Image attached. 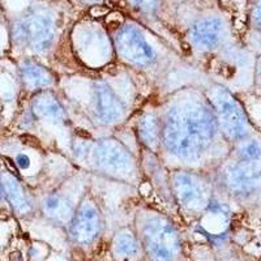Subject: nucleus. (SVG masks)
Instances as JSON below:
<instances>
[{"mask_svg": "<svg viewBox=\"0 0 261 261\" xmlns=\"http://www.w3.org/2000/svg\"><path fill=\"white\" fill-rule=\"evenodd\" d=\"M217 120L226 135L232 140H243L249 132V123L241 103L223 88L213 93Z\"/></svg>", "mask_w": 261, "mask_h": 261, "instance_id": "obj_2", "label": "nucleus"}, {"mask_svg": "<svg viewBox=\"0 0 261 261\" xmlns=\"http://www.w3.org/2000/svg\"><path fill=\"white\" fill-rule=\"evenodd\" d=\"M33 109H34V113L37 115L46 119L48 122L59 123L65 118V113L59 102L47 94L37 97L33 102Z\"/></svg>", "mask_w": 261, "mask_h": 261, "instance_id": "obj_12", "label": "nucleus"}, {"mask_svg": "<svg viewBox=\"0 0 261 261\" xmlns=\"http://www.w3.org/2000/svg\"><path fill=\"white\" fill-rule=\"evenodd\" d=\"M225 27L221 18L206 17L197 21L190 30V39L193 45L202 50H211L220 45Z\"/></svg>", "mask_w": 261, "mask_h": 261, "instance_id": "obj_9", "label": "nucleus"}, {"mask_svg": "<svg viewBox=\"0 0 261 261\" xmlns=\"http://www.w3.org/2000/svg\"><path fill=\"white\" fill-rule=\"evenodd\" d=\"M22 140H27V141H24V143L25 144H29V145H32V146H38L39 145L38 140H37L36 137L25 136V137H22Z\"/></svg>", "mask_w": 261, "mask_h": 261, "instance_id": "obj_22", "label": "nucleus"}, {"mask_svg": "<svg viewBox=\"0 0 261 261\" xmlns=\"http://www.w3.org/2000/svg\"><path fill=\"white\" fill-rule=\"evenodd\" d=\"M99 231V214L93 204L81 206L72 225V235L76 242L81 244H89L94 241Z\"/></svg>", "mask_w": 261, "mask_h": 261, "instance_id": "obj_10", "label": "nucleus"}, {"mask_svg": "<svg viewBox=\"0 0 261 261\" xmlns=\"http://www.w3.org/2000/svg\"><path fill=\"white\" fill-rule=\"evenodd\" d=\"M88 3H95V2H99V0H85Z\"/></svg>", "mask_w": 261, "mask_h": 261, "instance_id": "obj_25", "label": "nucleus"}, {"mask_svg": "<svg viewBox=\"0 0 261 261\" xmlns=\"http://www.w3.org/2000/svg\"><path fill=\"white\" fill-rule=\"evenodd\" d=\"M116 46L120 55L135 64L145 65L154 60V50L136 27L123 28L116 36Z\"/></svg>", "mask_w": 261, "mask_h": 261, "instance_id": "obj_4", "label": "nucleus"}, {"mask_svg": "<svg viewBox=\"0 0 261 261\" xmlns=\"http://www.w3.org/2000/svg\"><path fill=\"white\" fill-rule=\"evenodd\" d=\"M16 163L21 169L25 170L30 166V158L27 154H18L17 158H16Z\"/></svg>", "mask_w": 261, "mask_h": 261, "instance_id": "obj_20", "label": "nucleus"}, {"mask_svg": "<svg viewBox=\"0 0 261 261\" xmlns=\"http://www.w3.org/2000/svg\"><path fill=\"white\" fill-rule=\"evenodd\" d=\"M139 132L144 143L149 146H155L160 141V125L154 115L146 114L139 123Z\"/></svg>", "mask_w": 261, "mask_h": 261, "instance_id": "obj_15", "label": "nucleus"}, {"mask_svg": "<svg viewBox=\"0 0 261 261\" xmlns=\"http://www.w3.org/2000/svg\"><path fill=\"white\" fill-rule=\"evenodd\" d=\"M115 255L120 258H132L139 255L140 247L135 237L128 232H122L115 238L114 242Z\"/></svg>", "mask_w": 261, "mask_h": 261, "instance_id": "obj_16", "label": "nucleus"}, {"mask_svg": "<svg viewBox=\"0 0 261 261\" xmlns=\"http://www.w3.org/2000/svg\"><path fill=\"white\" fill-rule=\"evenodd\" d=\"M21 72H22V79H24L27 86L32 89L46 88V86L51 85L54 81L53 74L37 63L25 62L21 67Z\"/></svg>", "mask_w": 261, "mask_h": 261, "instance_id": "obj_13", "label": "nucleus"}, {"mask_svg": "<svg viewBox=\"0 0 261 261\" xmlns=\"http://www.w3.org/2000/svg\"><path fill=\"white\" fill-rule=\"evenodd\" d=\"M145 244L153 261H175L179 252V239L175 230L162 218H150L146 222Z\"/></svg>", "mask_w": 261, "mask_h": 261, "instance_id": "obj_3", "label": "nucleus"}, {"mask_svg": "<svg viewBox=\"0 0 261 261\" xmlns=\"http://www.w3.org/2000/svg\"><path fill=\"white\" fill-rule=\"evenodd\" d=\"M6 197V190H4L3 179L0 178V200H3Z\"/></svg>", "mask_w": 261, "mask_h": 261, "instance_id": "obj_23", "label": "nucleus"}, {"mask_svg": "<svg viewBox=\"0 0 261 261\" xmlns=\"http://www.w3.org/2000/svg\"><path fill=\"white\" fill-rule=\"evenodd\" d=\"M27 42L37 53H46L51 47L55 37L54 20L46 11H39L30 16L27 21L21 22Z\"/></svg>", "mask_w": 261, "mask_h": 261, "instance_id": "obj_6", "label": "nucleus"}, {"mask_svg": "<svg viewBox=\"0 0 261 261\" xmlns=\"http://www.w3.org/2000/svg\"><path fill=\"white\" fill-rule=\"evenodd\" d=\"M228 187L239 195H252L261 191V165L258 162L242 161L227 169Z\"/></svg>", "mask_w": 261, "mask_h": 261, "instance_id": "obj_5", "label": "nucleus"}, {"mask_svg": "<svg viewBox=\"0 0 261 261\" xmlns=\"http://www.w3.org/2000/svg\"><path fill=\"white\" fill-rule=\"evenodd\" d=\"M174 191L179 201L188 209H201L206 201L204 186L187 172H179L174 178Z\"/></svg>", "mask_w": 261, "mask_h": 261, "instance_id": "obj_8", "label": "nucleus"}, {"mask_svg": "<svg viewBox=\"0 0 261 261\" xmlns=\"http://www.w3.org/2000/svg\"><path fill=\"white\" fill-rule=\"evenodd\" d=\"M251 17H252L253 24H255L256 27L261 28V0H253Z\"/></svg>", "mask_w": 261, "mask_h": 261, "instance_id": "obj_19", "label": "nucleus"}, {"mask_svg": "<svg viewBox=\"0 0 261 261\" xmlns=\"http://www.w3.org/2000/svg\"><path fill=\"white\" fill-rule=\"evenodd\" d=\"M160 0H141V7L146 9H153L158 4Z\"/></svg>", "mask_w": 261, "mask_h": 261, "instance_id": "obj_21", "label": "nucleus"}, {"mask_svg": "<svg viewBox=\"0 0 261 261\" xmlns=\"http://www.w3.org/2000/svg\"><path fill=\"white\" fill-rule=\"evenodd\" d=\"M94 161L99 167L113 172H127L132 167L129 153L114 140L98 144L94 149Z\"/></svg>", "mask_w": 261, "mask_h": 261, "instance_id": "obj_7", "label": "nucleus"}, {"mask_svg": "<svg viewBox=\"0 0 261 261\" xmlns=\"http://www.w3.org/2000/svg\"><path fill=\"white\" fill-rule=\"evenodd\" d=\"M135 6H141V0H130Z\"/></svg>", "mask_w": 261, "mask_h": 261, "instance_id": "obj_24", "label": "nucleus"}, {"mask_svg": "<svg viewBox=\"0 0 261 261\" xmlns=\"http://www.w3.org/2000/svg\"><path fill=\"white\" fill-rule=\"evenodd\" d=\"M95 109L98 115L107 123H115L124 115V107L122 101L116 97L110 86L99 83L95 86Z\"/></svg>", "mask_w": 261, "mask_h": 261, "instance_id": "obj_11", "label": "nucleus"}, {"mask_svg": "<svg viewBox=\"0 0 261 261\" xmlns=\"http://www.w3.org/2000/svg\"><path fill=\"white\" fill-rule=\"evenodd\" d=\"M241 155L243 161L249 162H261V141L252 140L248 143H244L241 146Z\"/></svg>", "mask_w": 261, "mask_h": 261, "instance_id": "obj_18", "label": "nucleus"}, {"mask_svg": "<svg viewBox=\"0 0 261 261\" xmlns=\"http://www.w3.org/2000/svg\"><path fill=\"white\" fill-rule=\"evenodd\" d=\"M43 208L47 216L59 221H67L71 216V206L59 196H50L45 200Z\"/></svg>", "mask_w": 261, "mask_h": 261, "instance_id": "obj_17", "label": "nucleus"}, {"mask_svg": "<svg viewBox=\"0 0 261 261\" xmlns=\"http://www.w3.org/2000/svg\"><path fill=\"white\" fill-rule=\"evenodd\" d=\"M2 179H3L6 196L9 199L11 204L13 205V208L17 212H20V213H27V212L29 211V204H28L24 192L21 190L20 184L17 183V180L11 178V176H7V178Z\"/></svg>", "mask_w": 261, "mask_h": 261, "instance_id": "obj_14", "label": "nucleus"}, {"mask_svg": "<svg viewBox=\"0 0 261 261\" xmlns=\"http://www.w3.org/2000/svg\"><path fill=\"white\" fill-rule=\"evenodd\" d=\"M216 128V115L211 109L200 102H184L170 110L163 139L172 154L196 160L212 143Z\"/></svg>", "mask_w": 261, "mask_h": 261, "instance_id": "obj_1", "label": "nucleus"}]
</instances>
